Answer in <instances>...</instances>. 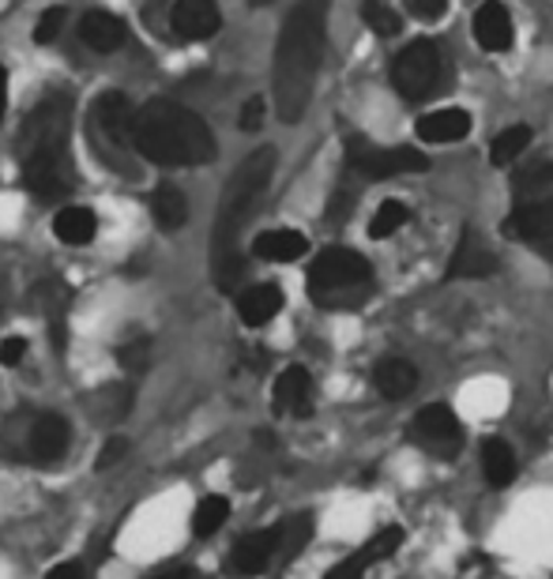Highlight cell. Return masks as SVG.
<instances>
[{"instance_id": "cell-1", "label": "cell", "mask_w": 553, "mask_h": 579, "mask_svg": "<svg viewBox=\"0 0 553 579\" xmlns=\"http://www.w3.org/2000/svg\"><path fill=\"white\" fill-rule=\"evenodd\" d=\"M328 12L331 0H297L283 31H279L275 65H271V99H275L279 121H286V125H297L313 102L324 46H328Z\"/></svg>"}, {"instance_id": "cell-2", "label": "cell", "mask_w": 553, "mask_h": 579, "mask_svg": "<svg viewBox=\"0 0 553 579\" xmlns=\"http://www.w3.org/2000/svg\"><path fill=\"white\" fill-rule=\"evenodd\" d=\"M271 173H275V151L260 147V151H252L237 166L223 200H218L215 226H211V275H215V286L226 290V294L241 290V279H245L241 234L260 204L263 189L271 184Z\"/></svg>"}, {"instance_id": "cell-3", "label": "cell", "mask_w": 553, "mask_h": 579, "mask_svg": "<svg viewBox=\"0 0 553 579\" xmlns=\"http://www.w3.org/2000/svg\"><path fill=\"white\" fill-rule=\"evenodd\" d=\"M72 102L46 94L23 125V184L34 200L57 204L72 196Z\"/></svg>"}, {"instance_id": "cell-4", "label": "cell", "mask_w": 553, "mask_h": 579, "mask_svg": "<svg viewBox=\"0 0 553 579\" xmlns=\"http://www.w3.org/2000/svg\"><path fill=\"white\" fill-rule=\"evenodd\" d=\"M132 144L158 166H204L215 158V139L204 121L170 99H155L136 113Z\"/></svg>"}, {"instance_id": "cell-5", "label": "cell", "mask_w": 553, "mask_h": 579, "mask_svg": "<svg viewBox=\"0 0 553 579\" xmlns=\"http://www.w3.org/2000/svg\"><path fill=\"white\" fill-rule=\"evenodd\" d=\"M373 294V268L354 249H324L309 268V297L324 309H354Z\"/></svg>"}, {"instance_id": "cell-6", "label": "cell", "mask_w": 553, "mask_h": 579, "mask_svg": "<svg viewBox=\"0 0 553 579\" xmlns=\"http://www.w3.org/2000/svg\"><path fill=\"white\" fill-rule=\"evenodd\" d=\"M132 125H136V113H132V105L121 91H105L94 99L91 105L94 151L117 173H128V147H136L132 144Z\"/></svg>"}, {"instance_id": "cell-7", "label": "cell", "mask_w": 553, "mask_h": 579, "mask_svg": "<svg viewBox=\"0 0 553 579\" xmlns=\"http://www.w3.org/2000/svg\"><path fill=\"white\" fill-rule=\"evenodd\" d=\"M444 83V53L437 42L415 38L399 57L392 60V87L407 102H426Z\"/></svg>"}, {"instance_id": "cell-8", "label": "cell", "mask_w": 553, "mask_h": 579, "mask_svg": "<svg viewBox=\"0 0 553 579\" xmlns=\"http://www.w3.org/2000/svg\"><path fill=\"white\" fill-rule=\"evenodd\" d=\"M347 166L365 181H392L403 173H426L429 155L418 147H373L365 139H350Z\"/></svg>"}, {"instance_id": "cell-9", "label": "cell", "mask_w": 553, "mask_h": 579, "mask_svg": "<svg viewBox=\"0 0 553 579\" xmlns=\"http://www.w3.org/2000/svg\"><path fill=\"white\" fill-rule=\"evenodd\" d=\"M410 433H415V441L426 447V452H433V455H455V452H460V444H463L460 418H455L452 410L444 407V402H433V407L418 410Z\"/></svg>"}, {"instance_id": "cell-10", "label": "cell", "mask_w": 553, "mask_h": 579, "mask_svg": "<svg viewBox=\"0 0 553 579\" xmlns=\"http://www.w3.org/2000/svg\"><path fill=\"white\" fill-rule=\"evenodd\" d=\"M170 26L181 42H204L218 34L223 15H218L215 0H178L170 12Z\"/></svg>"}, {"instance_id": "cell-11", "label": "cell", "mask_w": 553, "mask_h": 579, "mask_svg": "<svg viewBox=\"0 0 553 579\" xmlns=\"http://www.w3.org/2000/svg\"><path fill=\"white\" fill-rule=\"evenodd\" d=\"M494 271H497V257L478 237V230L467 226L460 241H455L452 260H448V279H486V275H494Z\"/></svg>"}, {"instance_id": "cell-12", "label": "cell", "mask_w": 553, "mask_h": 579, "mask_svg": "<svg viewBox=\"0 0 553 579\" xmlns=\"http://www.w3.org/2000/svg\"><path fill=\"white\" fill-rule=\"evenodd\" d=\"M505 237H516V241H546L553 237V196H542V200H527L523 207H516L512 215L505 218Z\"/></svg>"}, {"instance_id": "cell-13", "label": "cell", "mask_w": 553, "mask_h": 579, "mask_svg": "<svg viewBox=\"0 0 553 579\" xmlns=\"http://www.w3.org/2000/svg\"><path fill=\"white\" fill-rule=\"evenodd\" d=\"M271 399H275L279 415L309 418L313 415V376H309V368H302V365L283 368L279 381H275V391H271Z\"/></svg>"}, {"instance_id": "cell-14", "label": "cell", "mask_w": 553, "mask_h": 579, "mask_svg": "<svg viewBox=\"0 0 553 579\" xmlns=\"http://www.w3.org/2000/svg\"><path fill=\"white\" fill-rule=\"evenodd\" d=\"M474 42L486 53H505L512 46V15L500 0H486L474 12Z\"/></svg>"}, {"instance_id": "cell-15", "label": "cell", "mask_w": 553, "mask_h": 579, "mask_svg": "<svg viewBox=\"0 0 553 579\" xmlns=\"http://www.w3.org/2000/svg\"><path fill=\"white\" fill-rule=\"evenodd\" d=\"M283 309V290L275 283H257L237 290V316H241L245 328H263L268 320H275Z\"/></svg>"}, {"instance_id": "cell-16", "label": "cell", "mask_w": 553, "mask_h": 579, "mask_svg": "<svg viewBox=\"0 0 553 579\" xmlns=\"http://www.w3.org/2000/svg\"><path fill=\"white\" fill-rule=\"evenodd\" d=\"M79 38L99 53H113L128 42V26L113 12H105V8H91V12L79 20Z\"/></svg>"}, {"instance_id": "cell-17", "label": "cell", "mask_w": 553, "mask_h": 579, "mask_svg": "<svg viewBox=\"0 0 553 579\" xmlns=\"http://www.w3.org/2000/svg\"><path fill=\"white\" fill-rule=\"evenodd\" d=\"M471 128L474 121L467 110H437L418 121V139L421 144H460L471 136Z\"/></svg>"}, {"instance_id": "cell-18", "label": "cell", "mask_w": 553, "mask_h": 579, "mask_svg": "<svg viewBox=\"0 0 553 579\" xmlns=\"http://www.w3.org/2000/svg\"><path fill=\"white\" fill-rule=\"evenodd\" d=\"M68 436H72V429H68L65 418L42 415L31 429V455L38 463H57L68 452Z\"/></svg>"}, {"instance_id": "cell-19", "label": "cell", "mask_w": 553, "mask_h": 579, "mask_svg": "<svg viewBox=\"0 0 553 579\" xmlns=\"http://www.w3.org/2000/svg\"><path fill=\"white\" fill-rule=\"evenodd\" d=\"M252 252H257V260L268 263H294L309 252V241L297 230L283 226V230H263L260 237H252Z\"/></svg>"}, {"instance_id": "cell-20", "label": "cell", "mask_w": 553, "mask_h": 579, "mask_svg": "<svg viewBox=\"0 0 553 579\" xmlns=\"http://www.w3.org/2000/svg\"><path fill=\"white\" fill-rule=\"evenodd\" d=\"M373 384L384 399H407V395L418 388V368L410 365L407 357H384V362L373 368Z\"/></svg>"}, {"instance_id": "cell-21", "label": "cell", "mask_w": 553, "mask_h": 579, "mask_svg": "<svg viewBox=\"0 0 553 579\" xmlns=\"http://www.w3.org/2000/svg\"><path fill=\"white\" fill-rule=\"evenodd\" d=\"M271 560H275V531L249 534L234 546V568L241 576H260L263 568H271Z\"/></svg>"}, {"instance_id": "cell-22", "label": "cell", "mask_w": 553, "mask_h": 579, "mask_svg": "<svg viewBox=\"0 0 553 579\" xmlns=\"http://www.w3.org/2000/svg\"><path fill=\"white\" fill-rule=\"evenodd\" d=\"M94 230H99V223H94L91 207L68 204L57 211V218H53V234H57L60 245H91Z\"/></svg>"}, {"instance_id": "cell-23", "label": "cell", "mask_w": 553, "mask_h": 579, "mask_svg": "<svg viewBox=\"0 0 553 579\" xmlns=\"http://www.w3.org/2000/svg\"><path fill=\"white\" fill-rule=\"evenodd\" d=\"M151 215L162 230H181L184 218H189V200H184V192L178 184H170V181L158 184L151 192Z\"/></svg>"}, {"instance_id": "cell-24", "label": "cell", "mask_w": 553, "mask_h": 579, "mask_svg": "<svg viewBox=\"0 0 553 579\" xmlns=\"http://www.w3.org/2000/svg\"><path fill=\"white\" fill-rule=\"evenodd\" d=\"M550 189H553V162H546V158L520 166L512 178V192L520 200H542L550 196Z\"/></svg>"}, {"instance_id": "cell-25", "label": "cell", "mask_w": 553, "mask_h": 579, "mask_svg": "<svg viewBox=\"0 0 553 579\" xmlns=\"http://www.w3.org/2000/svg\"><path fill=\"white\" fill-rule=\"evenodd\" d=\"M275 531V560H294L313 538V515H294V520L271 526Z\"/></svg>"}, {"instance_id": "cell-26", "label": "cell", "mask_w": 553, "mask_h": 579, "mask_svg": "<svg viewBox=\"0 0 553 579\" xmlns=\"http://www.w3.org/2000/svg\"><path fill=\"white\" fill-rule=\"evenodd\" d=\"M482 474L489 486H508L516 478V455L505 441H486L482 447Z\"/></svg>"}, {"instance_id": "cell-27", "label": "cell", "mask_w": 553, "mask_h": 579, "mask_svg": "<svg viewBox=\"0 0 553 579\" xmlns=\"http://www.w3.org/2000/svg\"><path fill=\"white\" fill-rule=\"evenodd\" d=\"M226 520H230V500L204 497L196 504V512H192V534H196V538H211V534H218V526Z\"/></svg>"}, {"instance_id": "cell-28", "label": "cell", "mask_w": 553, "mask_h": 579, "mask_svg": "<svg viewBox=\"0 0 553 579\" xmlns=\"http://www.w3.org/2000/svg\"><path fill=\"white\" fill-rule=\"evenodd\" d=\"M410 223V207L403 204V200H384L381 207L373 211V223H369V237L373 241H388L395 230H403V226Z\"/></svg>"}, {"instance_id": "cell-29", "label": "cell", "mask_w": 553, "mask_h": 579, "mask_svg": "<svg viewBox=\"0 0 553 579\" xmlns=\"http://www.w3.org/2000/svg\"><path fill=\"white\" fill-rule=\"evenodd\" d=\"M527 144H531V128H527V125H512V128H505L494 139V147H489V158H494V166H512V162H520V155L527 151Z\"/></svg>"}, {"instance_id": "cell-30", "label": "cell", "mask_w": 553, "mask_h": 579, "mask_svg": "<svg viewBox=\"0 0 553 579\" xmlns=\"http://www.w3.org/2000/svg\"><path fill=\"white\" fill-rule=\"evenodd\" d=\"M399 546H403V531H399V526H384V531H376L373 538H369L365 546L354 553V557L369 568V565H381V560H388L392 553H399Z\"/></svg>"}, {"instance_id": "cell-31", "label": "cell", "mask_w": 553, "mask_h": 579, "mask_svg": "<svg viewBox=\"0 0 553 579\" xmlns=\"http://www.w3.org/2000/svg\"><path fill=\"white\" fill-rule=\"evenodd\" d=\"M362 23L373 34H381V38H395V34L403 31V20L384 4V0H362Z\"/></svg>"}, {"instance_id": "cell-32", "label": "cell", "mask_w": 553, "mask_h": 579, "mask_svg": "<svg viewBox=\"0 0 553 579\" xmlns=\"http://www.w3.org/2000/svg\"><path fill=\"white\" fill-rule=\"evenodd\" d=\"M117 362H121V368H125V373H132V376L147 373V365H151V339H147V336H132V339H125V342L117 347Z\"/></svg>"}, {"instance_id": "cell-33", "label": "cell", "mask_w": 553, "mask_h": 579, "mask_svg": "<svg viewBox=\"0 0 553 579\" xmlns=\"http://www.w3.org/2000/svg\"><path fill=\"white\" fill-rule=\"evenodd\" d=\"M65 20H68L65 8H46V15H42L38 26H34V42H38V46H49V42H57V34L65 31Z\"/></svg>"}, {"instance_id": "cell-34", "label": "cell", "mask_w": 553, "mask_h": 579, "mask_svg": "<svg viewBox=\"0 0 553 579\" xmlns=\"http://www.w3.org/2000/svg\"><path fill=\"white\" fill-rule=\"evenodd\" d=\"M125 455H128V441H121V436H110V441H105V447L99 452V459H94V467L110 470V467H117Z\"/></svg>"}, {"instance_id": "cell-35", "label": "cell", "mask_w": 553, "mask_h": 579, "mask_svg": "<svg viewBox=\"0 0 553 579\" xmlns=\"http://www.w3.org/2000/svg\"><path fill=\"white\" fill-rule=\"evenodd\" d=\"M444 8H448V0H407V12L418 15V20H426V23L441 20Z\"/></svg>"}, {"instance_id": "cell-36", "label": "cell", "mask_w": 553, "mask_h": 579, "mask_svg": "<svg viewBox=\"0 0 553 579\" xmlns=\"http://www.w3.org/2000/svg\"><path fill=\"white\" fill-rule=\"evenodd\" d=\"M26 357V339L23 336H12V339H4L0 342V365H8V368H15Z\"/></svg>"}, {"instance_id": "cell-37", "label": "cell", "mask_w": 553, "mask_h": 579, "mask_svg": "<svg viewBox=\"0 0 553 579\" xmlns=\"http://www.w3.org/2000/svg\"><path fill=\"white\" fill-rule=\"evenodd\" d=\"M241 132H260V125H263V99H249L241 105Z\"/></svg>"}, {"instance_id": "cell-38", "label": "cell", "mask_w": 553, "mask_h": 579, "mask_svg": "<svg viewBox=\"0 0 553 579\" xmlns=\"http://www.w3.org/2000/svg\"><path fill=\"white\" fill-rule=\"evenodd\" d=\"M362 576H365V565H362V560H358V557H347V560H339V565L331 568V572L324 576V579H362Z\"/></svg>"}, {"instance_id": "cell-39", "label": "cell", "mask_w": 553, "mask_h": 579, "mask_svg": "<svg viewBox=\"0 0 553 579\" xmlns=\"http://www.w3.org/2000/svg\"><path fill=\"white\" fill-rule=\"evenodd\" d=\"M46 579H87V572L76 565V560H65V565L49 568V576H46Z\"/></svg>"}, {"instance_id": "cell-40", "label": "cell", "mask_w": 553, "mask_h": 579, "mask_svg": "<svg viewBox=\"0 0 553 579\" xmlns=\"http://www.w3.org/2000/svg\"><path fill=\"white\" fill-rule=\"evenodd\" d=\"M8 113V68L0 65V121H4Z\"/></svg>"}, {"instance_id": "cell-41", "label": "cell", "mask_w": 553, "mask_h": 579, "mask_svg": "<svg viewBox=\"0 0 553 579\" xmlns=\"http://www.w3.org/2000/svg\"><path fill=\"white\" fill-rule=\"evenodd\" d=\"M155 579H192V572H184V568H173V572H162V576H155Z\"/></svg>"}, {"instance_id": "cell-42", "label": "cell", "mask_w": 553, "mask_h": 579, "mask_svg": "<svg viewBox=\"0 0 553 579\" xmlns=\"http://www.w3.org/2000/svg\"><path fill=\"white\" fill-rule=\"evenodd\" d=\"M249 4H257V8H260V4H271V0H249Z\"/></svg>"}]
</instances>
